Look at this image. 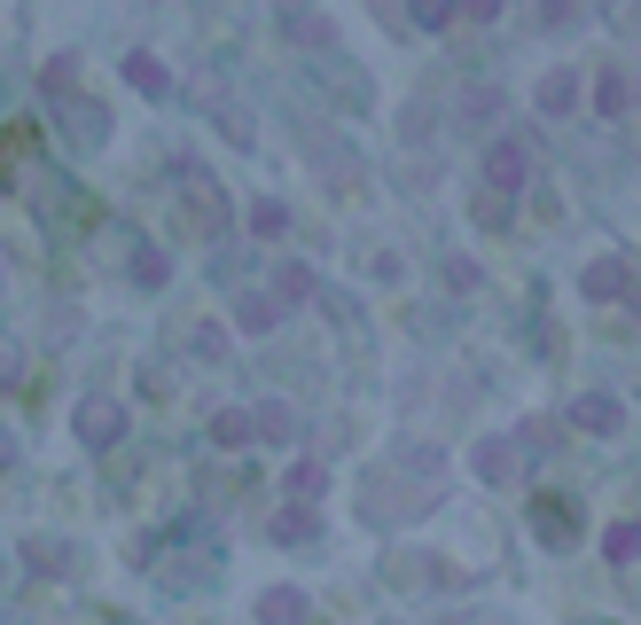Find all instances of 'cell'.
<instances>
[{
    "mask_svg": "<svg viewBox=\"0 0 641 625\" xmlns=\"http://www.w3.org/2000/svg\"><path fill=\"white\" fill-rule=\"evenodd\" d=\"M485 164H493V188H524V149H516V141H501Z\"/></svg>",
    "mask_w": 641,
    "mask_h": 625,
    "instance_id": "cell-1",
    "label": "cell"
},
{
    "mask_svg": "<svg viewBox=\"0 0 641 625\" xmlns=\"http://www.w3.org/2000/svg\"><path fill=\"white\" fill-rule=\"evenodd\" d=\"M571 422H579V430H618V399H602V391H595V399H579V407H571Z\"/></svg>",
    "mask_w": 641,
    "mask_h": 625,
    "instance_id": "cell-2",
    "label": "cell"
},
{
    "mask_svg": "<svg viewBox=\"0 0 641 625\" xmlns=\"http://www.w3.org/2000/svg\"><path fill=\"white\" fill-rule=\"evenodd\" d=\"M587 298H626V266H618V258L587 266Z\"/></svg>",
    "mask_w": 641,
    "mask_h": 625,
    "instance_id": "cell-3",
    "label": "cell"
},
{
    "mask_svg": "<svg viewBox=\"0 0 641 625\" xmlns=\"http://www.w3.org/2000/svg\"><path fill=\"white\" fill-rule=\"evenodd\" d=\"M602 556L633 563V556H641V524H610V531H602Z\"/></svg>",
    "mask_w": 641,
    "mask_h": 625,
    "instance_id": "cell-4",
    "label": "cell"
},
{
    "mask_svg": "<svg viewBox=\"0 0 641 625\" xmlns=\"http://www.w3.org/2000/svg\"><path fill=\"white\" fill-rule=\"evenodd\" d=\"M126 71H133V86H141V95H164V63H157V55H133Z\"/></svg>",
    "mask_w": 641,
    "mask_h": 625,
    "instance_id": "cell-5",
    "label": "cell"
},
{
    "mask_svg": "<svg viewBox=\"0 0 641 625\" xmlns=\"http://www.w3.org/2000/svg\"><path fill=\"white\" fill-rule=\"evenodd\" d=\"M539 110H571V78H564V71L539 86Z\"/></svg>",
    "mask_w": 641,
    "mask_h": 625,
    "instance_id": "cell-6",
    "label": "cell"
},
{
    "mask_svg": "<svg viewBox=\"0 0 641 625\" xmlns=\"http://www.w3.org/2000/svg\"><path fill=\"white\" fill-rule=\"evenodd\" d=\"M78 430H95V445H103V438L118 430V414H110V407H86V414H78Z\"/></svg>",
    "mask_w": 641,
    "mask_h": 625,
    "instance_id": "cell-7",
    "label": "cell"
},
{
    "mask_svg": "<svg viewBox=\"0 0 641 625\" xmlns=\"http://www.w3.org/2000/svg\"><path fill=\"white\" fill-rule=\"evenodd\" d=\"M478 470H485V477H509L516 462H509V445H485V454H478Z\"/></svg>",
    "mask_w": 641,
    "mask_h": 625,
    "instance_id": "cell-8",
    "label": "cell"
},
{
    "mask_svg": "<svg viewBox=\"0 0 641 625\" xmlns=\"http://www.w3.org/2000/svg\"><path fill=\"white\" fill-rule=\"evenodd\" d=\"M453 17V0H415V24H446Z\"/></svg>",
    "mask_w": 641,
    "mask_h": 625,
    "instance_id": "cell-9",
    "label": "cell"
},
{
    "mask_svg": "<svg viewBox=\"0 0 641 625\" xmlns=\"http://www.w3.org/2000/svg\"><path fill=\"white\" fill-rule=\"evenodd\" d=\"M453 9H462V17H478V24H493V17H501V0H453Z\"/></svg>",
    "mask_w": 641,
    "mask_h": 625,
    "instance_id": "cell-10",
    "label": "cell"
}]
</instances>
